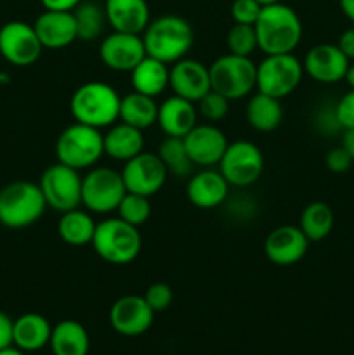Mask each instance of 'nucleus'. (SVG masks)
<instances>
[{
	"mask_svg": "<svg viewBox=\"0 0 354 355\" xmlns=\"http://www.w3.org/2000/svg\"><path fill=\"white\" fill-rule=\"evenodd\" d=\"M257 2H259L260 6H269V3H276V2H281V0H257Z\"/></svg>",
	"mask_w": 354,
	"mask_h": 355,
	"instance_id": "obj_48",
	"label": "nucleus"
},
{
	"mask_svg": "<svg viewBox=\"0 0 354 355\" xmlns=\"http://www.w3.org/2000/svg\"><path fill=\"white\" fill-rule=\"evenodd\" d=\"M38 186L47 208L62 214L82 207V175L71 166L54 163L42 173Z\"/></svg>",
	"mask_w": 354,
	"mask_h": 355,
	"instance_id": "obj_10",
	"label": "nucleus"
},
{
	"mask_svg": "<svg viewBox=\"0 0 354 355\" xmlns=\"http://www.w3.org/2000/svg\"><path fill=\"white\" fill-rule=\"evenodd\" d=\"M229 182L214 166L193 173L187 180L186 194L191 205L201 210H214L221 207L229 196Z\"/></svg>",
	"mask_w": 354,
	"mask_h": 355,
	"instance_id": "obj_20",
	"label": "nucleus"
},
{
	"mask_svg": "<svg viewBox=\"0 0 354 355\" xmlns=\"http://www.w3.org/2000/svg\"><path fill=\"white\" fill-rule=\"evenodd\" d=\"M96 2H104V0H96Z\"/></svg>",
	"mask_w": 354,
	"mask_h": 355,
	"instance_id": "obj_49",
	"label": "nucleus"
},
{
	"mask_svg": "<svg viewBox=\"0 0 354 355\" xmlns=\"http://www.w3.org/2000/svg\"><path fill=\"white\" fill-rule=\"evenodd\" d=\"M96 224L92 214L83 208H73V210L62 211L58 222V234L66 245L69 246H85L92 243Z\"/></svg>",
	"mask_w": 354,
	"mask_h": 355,
	"instance_id": "obj_29",
	"label": "nucleus"
},
{
	"mask_svg": "<svg viewBox=\"0 0 354 355\" xmlns=\"http://www.w3.org/2000/svg\"><path fill=\"white\" fill-rule=\"evenodd\" d=\"M103 156V132L99 128L90 127V125L75 121V123L68 125L56 141V158H58V162L62 163V165L71 166L78 172L96 166V163Z\"/></svg>",
	"mask_w": 354,
	"mask_h": 355,
	"instance_id": "obj_6",
	"label": "nucleus"
},
{
	"mask_svg": "<svg viewBox=\"0 0 354 355\" xmlns=\"http://www.w3.org/2000/svg\"><path fill=\"white\" fill-rule=\"evenodd\" d=\"M142 297H144V300L148 302L151 311L156 314V312L167 311L172 305L174 291L167 283H153L146 288Z\"/></svg>",
	"mask_w": 354,
	"mask_h": 355,
	"instance_id": "obj_37",
	"label": "nucleus"
},
{
	"mask_svg": "<svg viewBox=\"0 0 354 355\" xmlns=\"http://www.w3.org/2000/svg\"><path fill=\"white\" fill-rule=\"evenodd\" d=\"M333 225H335V215L325 201H312L301 211L298 227L311 243L328 238L330 232L333 231Z\"/></svg>",
	"mask_w": 354,
	"mask_h": 355,
	"instance_id": "obj_31",
	"label": "nucleus"
},
{
	"mask_svg": "<svg viewBox=\"0 0 354 355\" xmlns=\"http://www.w3.org/2000/svg\"><path fill=\"white\" fill-rule=\"evenodd\" d=\"M229 103H231V101H229L228 97L215 92V90H210V92L205 94V96L194 104H196L198 116L205 118L207 123H217V121L224 120L226 114H228Z\"/></svg>",
	"mask_w": 354,
	"mask_h": 355,
	"instance_id": "obj_36",
	"label": "nucleus"
},
{
	"mask_svg": "<svg viewBox=\"0 0 354 355\" xmlns=\"http://www.w3.org/2000/svg\"><path fill=\"white\" fill-rule=\"evenodd\" d=\"M156 118H158V104H156L155 97L135 92V90L121 97L120 114H118L120 121L144 132L146 128L156 123Z\"/></svg>",
	"mask_w": 354,
	"mask_h": 355,
	"instance_id": "obj_30",
	"label": "nucleus"
},
{
	"mask_svg": "<svg viewBox=\"0 0 354 355\" xmlns=\"http://www.w3.org/2000/svg\"><path fill=\"white\" fill-rule=\"evenodd\" d=\"M104 155L117 162H128L130 158L144 151L142 130L118 120L103 134Z\"/></svg>",
	"mask_w": 354,
	"mask_h": 355,
	"instance_id": "obj_24",
	"label": "nucleus"
},
{
	"mask_svg": "<svg viewBox=\"0 0 354 355\" xmlns=\"http://www.w3.org/2000/svg\"><path fill=\"white\" fill-rule=\"evenodd\" d=\"M246 121L250 127L257 132H273L283 121V107H281V99L271 97L257 90L252 94L246 103L245 110Z\"/></svg>",
	"mask_w": 354,
	"mask_h": 355,
	"instance_id": "obj_28",
	"label": "nucleus"
},
{
	"mask_svg": "<svg viewBox=\"0 0 354 355\" xmlns=\"http://www.w3.org/2000/svg\"><path fill=\"white\" fill-rule=\"evenodd\" d=\"M118 217L125 220L127 224L134 225V227H141L142 224L149 220L151 217V201L148 196L135 193H125L121 198L120 205L117 208Z\"/></svg>",
	"mask_w": 354,
	"mask_h": 355,
	"instance_id": "obj_34",
	"label": "nucleus"
},
{
	"mask_svg": "<svg viewBox=\"0 0 354 355\" xmlns=\"http://www.w3.org/2000/svg\"><path fill=\"white\" fill-rule=\"evenodd\" d=\"M146 55L142 35L111 31L99 45L101 62L111 71L130 73Z\"/></svg>",
	"mask_w": 354,
	"mask_h": 355,
	"instance_id": "obj_14",
	"label": "nucleus"
},
{
	"mask_svg": "<svg viewBox=\"0 0 354 355\" xmlns=\"http://www.w3.org/2000/svg\"><path fill=\"white\" fill-rule=\"evenodd\" d=\"M44 45L38 40L33 24L9 21L0 28V55L14 66H31L42 55Z\"/></svg>",
	"mask_w": 354,
	"mask_h": 355,
	"instance_id": "obj_12",
	"label": "nucleus"
},
{
	"mask_svg": "<svg viewBox=\"0 0 354 355\" xmlns=\"http://www.w3.org/2000/svg\"><path fill=\"white\" fill-rule=\"evenodd\" d=\"M12 319L0 311V350L12 345Z\"/></svg>",
	"mask_w": 354,
	"mask_h": 355,
	"instance_id": "obj_41",
	"label": "nucleus"
},
{
	"mask_svg": "<svg viewBox=\"0 0 354 355\" xmlns=\"http://www.w3.org/2000/svg\"><path fill=\"white\" fill-rule=\"evenodd\" d=\"M0 355H24V352L23 350L17 349V347L10 345V347H7V349L0 350Z\"/></svg>",
	"mask_w": 354,
	"mask_h": 355,
	"instance_id": "obj_47",
	"label": "nucleus"
},
{
	"mask_svg": "<svg viewBox=\"0 0 354 355\" xmlns=\"http://www.w3.org/2000/svg\"><path fill=\"white\" fill-rule=\"evenodd\" d=\"M354 158L349 155L346 148L342 144L335 146V148L330 149L325 155V165L330 172L333 173H344L353 166Z\"/></svg>",
	"mask_w": 354,
	"mask_h": 355,
	"instance_id": "obj_40",
	"label": "nucleus"
},
{
	"mask_svg": "<svg viewBox=\"0 0 354 355\" xmlns=\"http://www.w3.org/2000/svg\"><path fill=\"white\" fill-rule=\"evenodd\" d=\"M339 6L344 16L351 21V24H354V0H339Z\"/></svg>",
	"mask_w": 354,
	"mask_h": 355,
	"instance_id": "obj_44",
	"label": "nucleus"
},
{
	"mask_svg": "<svg viewBox=\"0 0 354 355\" xmlns=\"http://www.w3.org/2000/svg\"><path fill=\"white\" fill-rule=\"evenodd\" d=\"M309 241L298 225H280L267 234L264 253L274 266L288 267L301 262L307 253Z\"/></svg>",
	"mask_w": 354,
	"mask_h": 355,
	"instance_id": "obj_17",
	"label": "nucleus"
},
{
	"mask_svg": "<svg viewBox=\"0 0 354 355\" xmlns=\"http://www.w3.org/2000/svg\"><path fill=\"white\" fill-rule=\"evenodd\" d=\"M92 248L99 259L111 266H128L142 250L139 227L117 218H104L97 222L92 238Z\"/></svg>",
	"mask_w": 354,
	"mask_h": 355,
	"instance_id": "obj_4",
	"label": "nucleus"
},
{
	"mask_svg": "<svg viewBox=\"0 0 354 355\" xmlns=\"http://www.w3.org/2000/svg\"><path fill=\"white\" fill-rule=\"evenodd\" d=\"M219 172L229 186L248 187L260 179L264 172V155L259 146L250 141L229 142L219 162Z\"/></svg>",
	"mask_w": 354,
	"mask_h": 355,
	"instance_id": "obj_11",
	"label": "nucleus"
},
{
	"mask_svg": "<svg viewBox=\"0 0 354 355\" xmlns=\"http://www.w3.org/2000/svg\"><path fill=\"white\" fill-rule=\"evenodd\" d=\"M45 10H73L82 0H40Z\"/></svg>",
	"mask_w": 354,
	"mask_h": 355,
	"instance_id": "obj_43",
	"label": "nucleus"
},
{
	"mask_svg": "<svg viewBox=\"0 0 354 355\" xmlns=\"http://www.w3.org/2000/svg\"><path fill=\"white\" fill-rule=\"evenodd\" d=\"M0 225H2V222H0Z\"/></svg>",
	"mask_w": 354,
	"mask_h": 355,
	"instance_id": "obj_50",
	"label": "nucleus"
},
{
	"mask_svg": "<svg viewBox=\"0 0 354 355\" xmlns=\"http://www.w3.org/2000/svg\"><path fill=\"white\" fill-rule=\"evenodd\" d=\"M349 62L337 44H318L309 49L302 66L305 75L314 82L332 85L346 78Z\"/></svg>",
	"mask_w": 354,
	"mask_h": 355,
	"instance_id": "obj_18",
	"label": "nucleus"
},
{
	"mask_svg": "<svg viewBox=\"0 0 354 355\" xmlns=\"http://www.w3.org/2000/svg\"><path fill=\"white\" fill-rule=\"evenodd\" d=\"M155 321V312L139 295H125L115 300L110 309L111 328L121 336H141Z\"/></svg>",
	"mask_w": 354,
	"mask_h": 355,
	"instance_id": "obj_15",
	"label": "nucleus"
},
{
	"mask_svg": "<svg viewBox=\"0 0 354 355\" xmlns=\"http://www.w3.org/2000/svg\"><path fill=\"white\" fill-rule=\"evenodd\" d=\"M169 64L151 58V55H146L130 71L132 89L149 97H158L169 87Z\"/></svg>",
	"mask_w": 354,
	"mask_h": 355,
	"instance_id": "obj_27",
	"label": "nucleus"
},
{
	"mask_svg": "<svg viewBox=\"0 0 354 355\" xmlns=\"http://www.w3.org/2000/svg\"><path fill=\"white\" fill-rule=\"evenodd\" d=\"M262 6L257 0H235L231 3V17L239 24H255Z\"/></svg>",
	"mask_w": 354,
	"mask_h": 355,
	"instance_id": "obj_38",
	"label": "nucleus"
},
{
	"mask_svg": "<svg viewBox=\"0 0 354 355\" xmlns=\"http://www.w3.org/2000/svg\"><path fill=\"white\" fill-rule=\"evenodd\" d=\"M342 146L347 149V151H349V155L354 158V128H349V130H344Z\"/></svg>",
	"mask_w": 354,
	"mask_h": 355,
	"instance_id": "obj_45",
	"label": "nucleus"
},
{
	"mask_svg": "<svg viewBox=\"0 0 354 355\" xmlns=\"http://www.w3.org/2000/svg\"><path fill=\"white\" fill-rule=\"evenodd\" d=\"M146 54L165 64H174L187 58L194 42L193 26L184 17L176 14H165L149 21L142 31Z\"/></svg>",
	"mask_w": 354,
	"mask_h": 355,
	"instance_id": "obj_2",
	"label": "nucleus"
},
{
	"mask_svg": "<svg viewBox=\"0 0 354 355\" xmlns=\"http://www.w3.org/2000/svg\"><path fill=\"white\" fill-rule=\"evenodd\" d=\"M120 101L121 96L110 83L90 80L73 92L69 99V111L78 123L103 130L118 121Z\"/></svg>",
	"mask_w": 354,
	"mask_h": 355,
	"instance_id": "obj_3",
	"label": "nucleus"
},
{
	"mask_svg": "<svg viewBox=\"0 0 354 355\" xmlns=\"http://www.w3.org/2000/svg\"><path fill=\"white\" fill-rule=\"evenodd\" d=\"M33 28L44 49H65L78 40L73 10H44Z\"/></svg>",
	"mask_w": 354,
	"mask_h": 355,
	"instance_id": "obj_21",
	"label": "nucleus"
},
{
	"mask_svg": "<svg viewBox=\"0 0 354 355\" xmlns=\"http://www.w3.org/2000/svg\"><path fill=\"white\" fill-rule=\"evenodd\" d=\"M347 82V85H349V89L354 90V61L349 62V68H347V73H346V78H344Z\"/></svg>",
	"mask_w": 354,
	"mask_h": 355,
	"instance_id": "obj_46",
	"label": "nucleus"
},
{
	"mask_svg": "<svg viewBox=\"0 0 354 355\" xmlns=\"http://www.w3.org/2000/svg\"><path fill=\"white\" fill-rule=\"evenodd\" d=\"M169 87L176 96L198 103L201 97L212 90L208 66L198 59L184 58L170 64Z\"/></svg>",
	"mask_w": 354,
	"mask_h": 355,
	"instance_id": "obj_19",
	"label": "nucleus"
},
{
	"mask_svg": "<svg viewBox=\"0 0 354 355\" xmlns=\"http://www.w3.org/2000/svg\"><path fill=\"white\" fill-rule=\"evenodd\" d=\"M156 125L169 137H180L193 130L198 125L196 104L191 101L183 99L179 96H170L158 104V118Z\"/></svg>",
	"mask_w": 354,
	"mask_h": 355,
	"instance_id": "obj_22",
	"label": "nucleus"
},
{
	"mask_svg": "<svg viewBox=\"0 0 354 355\" xmlns=\"http://www.w3.org/2000/svg\"><path fill=\"white\" fill-rule=\"evenodd\" d=\"M212 90L222 94L229 101L250 96L257 89V64L250 58L228 52L215 59L210 66Z\"/></svg>",
	"mask_w": 354,
	"mask_h": 355,
	"instance_id": "obj_7",
	"label": "nucleus"
},
{
	"mask_svg": "<svg viewBox=\"0 0 354 355\" xmlns=\"http://www.w3.org/2000/svg\"><path fill=\"white\" fill-rule=\"evenodd\" d=\"M73 17L76 23V37L82 42H94L101 38L108 24L104 6L96 0H82L73 9Z\"/></svg>",
	"mask_w": 354,
	"mask_h": 355,
	"instance_id": "obj_32",
	"label": "nucleus"
},
{
	"mask_svg": "<svg viewBox=\"0 0 354 355\" xmlns=\"http://www.w3.org/2000/svg\"><path fill=\"white\" fill-rule=\"evenodd\" d=\"M335 110L337 123L342 130H349L354 128V90L349 89V92L344 94L337 104L333 106Z\"/></svg>",
	"mask_w": 354,
	"mask_h": 355,
	"instance_id": "obj_39",
	"label": "nucleus"
},
{
	"mask_svg": "<svg viewBox=\"0 0 354 355\" xmlns=\"http://www.w3.org/2000/svg\"><path fill=\"white\" fill-rule=\"evenodd\" d=\"M304 76V66L297 55L271 54L257 64V89L276 99L290 96L301 85Z\"/></svg>",
	"mask_w": 354,
	"mask_h": 355,
	"instance_id": "obj_9",
	"label": "nucleus"
},
{
	"mask_svg": "<svg viewBox=\"0 0 354 355\" xmlns=\"http://www.w3.org/2000/svg\"><path fill=\"white\" fill-rule=\"evenodd\" d=\"M49 345L52 355H87L90 347L89 333L75 319H65L52 326Z\"/></svg>",
	"mask_w": 354,
	"mask_h": 355,
	"instance_id": "obj_26",
	"label": "nucleus"
},
{
	"mask_svg": "<svg viewBox=\"0 0 354 355\" xmlns=\"http://www.w3.org/2000/svg\"><path fill=\"white\" fill-rule=\"evenodd\" d=\"M125 193L127 189L121 173L110 166H92L82 177V207L90 214L106 215L117 211Z\"/></svg>",
	"mask_w": 354,
	"mask_h": 355,
	"instance_id": "obj_8",
	"label": "nucleus"
},
{
	"mask_svg": "<svg viewBox=\"0 0 354 355\" xmlns=\"http://www.w3.org/2000/svg\"><path fill=\"white\" fill-rule=\"evenodd\" d=\"M52 326L42 314L28 312L12 322V345L23 352H35L51 342Z\"/></svg>",
	"mask_w": 354,
	"mask_h": 355,
	"instance_id": "obj_25",
	"label": "nucleus"
},
{
	"mask_svg": "<svg viewBox=\"0 0 354 355\" xmlns=\"http://www.w3.org/2000/svg\"><path fill=\"white\" fill-rule=\"evenodd\" d=\"M120 173L125 189L128 193L142 194L148 198L155 196L158 191H162L167 182V177H169V172L158 155L146 151L139 153L137 156L125 162Z\"/></svg>",
	"mask_w": 354,
	"mask_h": 355,
	"instance_id": "obj_13",
	"label": "nucleus"
},
{
	"mask_svg": "<svg viewBox=\"0 0 354 355\" xmlns=\"http://www.w3.org/2000/svg\"><path fill=\"white\" fill-rule=\"evenodd\" d=\"M156 155H158V158L165 165L169 175L189 177L191 172H193L194 163L191 162L189 155L186 151V146H184V141L180 137H169V135H165V139L160 142Z\"/></svg>",
	"mask_w": 354,
	"mask_h": 355,
	"instance_id": "obj_33",
	"label": "nucleus"
},
{
	"mask_svg": "<svg viewBox=\"0 0 354 355\" xmlns=\"http://www.w3.org/2000/svg\"><path fill=\"white\" fill-rule=\"evenodd\" d=\"M226 45H228V52L231 54L250 58L259 49L253 24H233L226 35Z\"/></svg>",
	"mask_w": 354,
	"mask_h": 355,
	"instance_id": "obj_35",
	"label": "nucleus"
},
{
	"mask_svg": "<svg viewBox=\"0 0 354 355\" xmlns=\"http://www.w3.org/2000/svg\"><path fill=\"white\" fill-rule=\"evenodd\" d=\"M257 44L264 55L292 54L302 40V21L298 14L287 3L262 6L255 24Z\"/></svg>",
	"mask_w": 354,
	"mask_h": 355,
	"instance_id": "obj_1",
	"label": "nucleus"
},
{
	"mask_svg": "<svg viewBox=\"0 0 354 355\" xmlns=\"http://www.w3.org/2000/svg\"><path fill=\"white\" fill-rule=\"evenodd\" d=\"M47 203L38 184L16 180L0 189V222L9 229H24L38 222Z\"/></svg>",
	"mask_w": 354,
	"mask_h": 355,
	"instance_id": "obj_5",
	"label": "nucleus"
},
{
	"mask_svg": "<svg viewBox=\"0 0 354 355\" xmlns=\"http://www.w3.org/2000/svg\"><path fill=\"white\" fill-rule=\"evenodd\" d=\"M337 45H339V49L346 54V58L349 61H354V24L340 35Z\"/></svg>",
	"mask_w": 354,
	"mask_h": 355,
	"instance_id": "obj_42",
	"label": "nucleus"
},
{
	"mask_svg": "<svg viewBox=\"0 0 354 355\" xmlns=\"http://www.w3.org/2000/svg\"><path fill=\"white\" fill-rule=\"evenodd\" d=\"M183 141L191 162L201 168L219 165L229 144L226 134L215 123L196 125L184 135Z\"/></svg>",
	"mask_w": 354,
	"mask_h": 355,
	"instance_id": "obj_16",
	"label": "nucleus"
},
{
	"mask_svg": "<svg viewBox=\"0 0 354 355\" xmlns=\"http://www.w3.org/2000/svg\"><path fill=\"white\" fill-rule=\"evenodd\" d=\"M108 24L113 31L142 35L149 24V6L146 0H104Z\"/></svg>",
	"mask_w": 354,
	"mask_h": 355,
	"instance_id": "obj_23",
	"label": "nucleus"
}]
</instances>
